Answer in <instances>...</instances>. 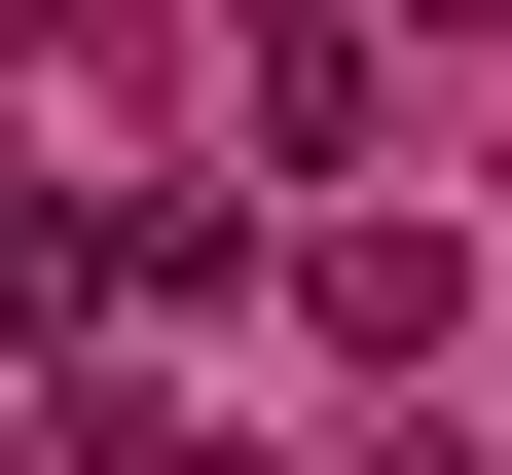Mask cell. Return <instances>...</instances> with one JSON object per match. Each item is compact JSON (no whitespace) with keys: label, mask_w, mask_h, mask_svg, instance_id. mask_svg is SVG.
Here are the masks:
<instances>
[{"label":"cell","mask_w":512,"mask_h":475,"mask_svg":"<svg viewBox=\"0 0 512 475\" xmlns=\"http://www.w3.org/2000/svg\"><path fill=\"white\" fill-rule=\"evenodd\" d=\"M37 475H256V439H183V402H74V439H37Z\"/></svg>","instance_id":"6da1fadb"},{"label":"cell","mask_w":512,"mask_h":475,"mask_svg":"<svg viewBox=\"0 0 512 475\" xmlns=\"http://www.w3.org/2000/svg\"><path fill=\"white\" fill-rule=\"evenodd\" d=\"M0 74H74V0H0Z\"/></svg>","instance_id":"7a4b0ae2"}]
</instances>
